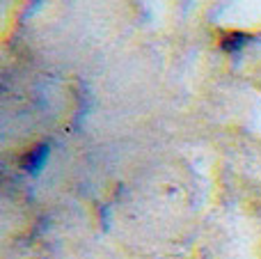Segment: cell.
<instances>
[{"mask_svg": "<svg viewBox=\"0 0 261 259\" xmlns=\"http://www.w3.org/2000/svg\"><path fill=\"white\" fill-rule=\"evenodd\" d=\"M48 154H50V147L48 145H37L23 156V170L30 174H37L41 168L46 165L48 161Z\"/></svg>", "mask_w": 261, "mask_h": 259, "instance_id": "obj_1", "label": "cell"}, {"mask_svg": "<svg viewBox=\"0 0 261 259\" xmlns=\"http://www.w3.org/2000/svg\"><path fill=\"white\" fill-rule=\"evenodd\" d=\"M250 39H252V37H250L248 32H227V35L220 39V46H222V50H227V53H236V50L243 48Z\"/></svg>", "mask_w": 261, "mask_h": 259, "instance_id": "obj_2", "label": "cell"}]
</instances>
